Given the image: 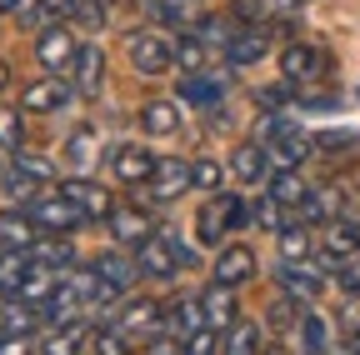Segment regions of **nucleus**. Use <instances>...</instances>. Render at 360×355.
Masks as SVG:
<instances>
[{"instance_id":"nucleus-1","label":"nucleus","mask_w":360,"mask_h":355,"mask_svg":"<svg viewBox=\"0 0 360 355\" xmlns=\"http://www.w3.org/2000/svg\"><path fill=\"white\" fill-rule=\"evenodd\" d=\"M250 226V205L240 200V195H231V191H215L205 205H200V215H195V235L205 240V245H225L231 240V231H245Z\"/></svg>"},{"instance_id":"nucleus-2","label":"nucleus","mask_w":360,"mask_h":355,"mask_svg":"<svg viewBox=\"0 0 360 355\" xmlns=\"http://www.w3.org/2000/svg\"><path fill=\"white\" fill-rule=\"evenodd\" d=\"M25 215H30V226L45 231V235H75L80 226H90V215L70 200V195H30L25 200Z\"/></svg>"},{"instance_id":"nucleus-3","label":"nucleus","mask_w":360,"mask_h":355,"mask_svg":"<svg viewBox=\"0 0 360 355\" xmlns=\"http://www.w3.org/2000/svg\"><path fill=\"white\" fill-rule=\"evenodd\" d=\"M135 265H141V276H150V280H175L186 265H195V255L170 235H150V240L135 245Z\"/></svg>"},{"instance_id":"nucleus-4","label":"nucleus","mask_w":360,"mask_h":355,"mask_svg":"<svg viewBox=\"0 0 360 355\" xmlns=\"http://www.w3.org/2000/svg\"><path fill=\"white\" fill-rule=\"evenodd\" d=\"M125 56L141 75H170L175 70V40L165 30H135L125 40Z\"/></svg>"},{"instance_id":"nucleus-5","label":"nucleus","mask_w":360,"mask_h":355,"mask_svg":"<svg viewBox=\"0 0 360 355\" xmlns=\"http://www.w3.org/2000/svg\"><path fill=\"white\" fill-rule=\"evenodd\" d=\"M35 60L45 65V75H70V60H75L70 20H51V25L35 30Z\"/></svg>"},{"instance_id":"nucleus-6","label":"nucleus","mask_w":360,"mask_h":355,"mask_svg":"<svg viewBox=\"0 0 360 355\" xmlns=\"http://www.w3.org/2000/svg\"><path fill=\"white\" fill-rule=\"evenodd\" d=\"M276 280H281V290L290 295V300H300V305H315L321 300V290H326V271L315 260H281V271H276Z\"/></svg>"},{"instance_id":"nucleus-7","label":"nucleus","mask_w":360,"mask_h":355,"mask_svg":"<svg viewBox=\"0 0 360 355\" xmlns=\"http://www.w3.org/2000/svg\"><path fill=\"white\" fill-rule=\"evenodd\" d=\"M326 51L321 46H305V40H290V46L281 51V75H285V85H315L326 75Z\"/></svg>"},{"instance_id":"nucleus-8","label":"nucleus","mask_w":360,"mask_h":355,"mask_svg":"<svg viewBox=\"0 0 360 355\" xmlns=\"http://www.w3.org/2000/svg\"><path fill=\"white\" fill-rule=\"evenodd\" d=\"M70 101H75V85H70L65 75H45V80H30V85H25L20 110H30V115H56V110H65Z\"/></svg>"},{"instance_id":"nucleus-9","label":"nucleus","mask_w":360,"mask_h":355,"mask_svg":"<svg viewBox=\"0 0 360 355\" xmlns=\"http://www.w3.org/2000/svg\"><path fill=\"white\" fill-rule=\"evenodd\" d=\"M265 141H270V146H265V160L276 165V170H300V160L310 155V136H300L290 120H285L281 130H270Z\"/></svg>"},{"instance_id":"nucleus-10","label":"nucleus","mask_w":360,"mask_h":355,"mask_svg":"<svg viewBox=\"0 0 360 355\" xmlns=\"http://www.w3.org/2000/svg\"><path fill=\"white\" fill-rule=\"evenodd\" d=\"M60 195H70L90 220H110V210H115V200H110V191L105 186H96V181H90V175H70V181H60Z\"/></svg>"},{"instance_id":"nucleus-11","label":"nucleus","mask_w":360,"mask_h":355,"mask_svg":"<svg viewBox=\"0 0 360 355\" xmlns=\"http://www.w3.org/2000/svg\"><path fill=\"white\" fill-rule=\"evenodd\" d=\"M70 85H75V96H101V85H105V51L101 46H75Z\"/></svg>"},{"instance_id":"nucleus-12","label":"nucleus","mask_w":360,"mask_h":355,"mask_svg":"<svg viewBox=\"0 0 360 355\" xmlns=\"http://www.w3.org/2000/svg\"><path fill=\"white\" fill-rule=\"evenodd\" d=\"M225 75H215V70H191L186 80H180V91H175V101L180 105H200V110H210V105H220L225 101Z\"/></svg>"},{"instance_id":"nucleus-13","label":"nucleus","mask_w":360,"mask_h":355,"mask_svg":"<svg viewBox=\"0 0 360 355\" xmlns=\"http://www.w3.org/2000/svg\"><path fill=\"white\" fill-rule=\"evenodd\" d=\"M150 170H155V155L146 146H115L110 150V175L120 186H146Z\"/></svg>"},{"instance_id":"nucleus-14","label":"nucleus","mask_w":360,"mask_h":355,"mask_svg":"<svg viewBox=\"0 0 360 355\" xmlns=\"http://www.w3.org/2000/svg\"><path fill=\"white\" fill-rule=\"evenodd\" d=\"M210 280L240 290L245 280H255V255H250L245 245H220V255H215V265H210Z\"/></svg>"},{"instance_id":"nucleus-15","label":"nucleus","mask_w":360,"mask_h":355,"mask_svg":"<svg viewBox=\"0 0 360 355\" xmlns=\"http://www.w3.org/2000/svg\"><path fill=\"white\" fill-rule=\"evenodd\" d=\"M200 316H205V325H210V330H231V325L240 321L236 285H220V280H210V290L200 295Z\"/></svg>"},{"instance_id":"nucleus-16","label":"nucleus","mask_w":360,"mask_h":355,"mask_svg":"<svg viewBox=\"0 0 360 355\" xmlns=\"http://www.w3.org/2000/svg\"><path fill=\"white\" fill-rule=\"evenodd\" d=\"M110 235H115V245H141V240L155 235V220L141 205H115L110 210Z\"/></svg>"},{"instance_id":"nucleus-17","label":"nucleus","mask_w":360,"mask_h":355,"mask_svg":"<svg viewBox=\"0 0 360 355\" xmlns=\"http://www.w3.org/2000/svg\"><path fill=\"white\" fill-rule=\"evenodd\" d=\"M191 191V160H155V170H150V195L155 200H180Z\"/></svg>"},{"instance_id":"nucleus-18","label":"nucleus","mask_w":360,"mask_h":355,"mask_svg":"<svg viewBox=\"0 0 360 355\" xmlns=\"http://www.w3.org/2000/svg\"><path fill=\"white\" fill-rule=\"evenodd\" d=\"M321 250L335 255V260L360 255V215H335V220H326V245H321Z\"/></svg>"},{"instance_id":"nucleus-19","label":"nucleus","mask_w":360,"mask_h":355,"mask_svg":"<svg viewBox=\"0 0 360 355\" xmlns=\"http://www.w3.org/2000/svg\"><path fill=\"white\" fill-rule=\"evenodd\" d=\"M335 215H340V191H330V186H310L305 200L295 205L300 226H326V220H335Z\"/></svg>"},{"instance_id":"nucleus-20","label":"nucleus","mask_w":360,"mask_h":355,"mask_svg":"<svg viewBox=\"0 0 360 355\" xmlns=\"http://www.w3.org/2000/svg\"><path fill=\"white\" fill-rule=\"evenodd\" d=\"M265 51H270L265 25H240V30L231 35V46H225V65H255Z\"/></svg>"},{"instance_id":"nucleus-21","label":"nucleus","mask_w":360,"mask_h":355,"mask_svg":"<svg viewBox=\"0 0 360 355\" xmlns=\"http://www.w3.org/2000/svg\"><path fill=\"white\" fill-rule=\"evenodd\" d=\"M96 276L125 295L135 280H141V265H135V255H125V250H105V255H96Z\"/></svg>"},{"instance_id":"nucleus-22","label":"nucleus","mask_w":360,"mask_h":355,"mask_svg":"<svg viewBox=\"0 0 360 355\" xmlns=\"http://www.w3.org/2000/svg\"><path fill=\"white\" fill-rule=\"evenodd\" d=\"M160 325H165L170 335H180V340H186L191 330H200V325H205V316H200V295H195V300L180 295V300L160 305Z\"/></svg>"},{"instance_id":"nucleus-23","label":"nucleus","mask_w":360,"mask_h":355,"mask_svg":"<svg viewBox=\"0 0 360 355\" xmlns=\"http://www.w3.org/2000/svg\"><path fill=\"white\" fill-rule=\"evenodd\" d=\"M236 30H240L236 15H195V25H191V35L200 40V46L205 51H220V56H225V46H231Z\"/></svg>"},{"instance_id":"nucleus-24","label":"nucleus","mask_w":360,"mask_h":355,"mask_svg":"<svg viewBox=\"0 0 360 355\" xmlns=\"http://www.w3.org/2000/svg\"><path fill=\"white\" fill-rule=\"evenodd\" d=\"M30 260L45 265V271H65V265H75V245H70V235H35Z\"/></svg>"},{"instance_id":"nucleus-25","label":"nucleus","mask_w":360,"mask_h":355,"mask_svg":"<svg viewBox=\"0 0 360 355\" xmlns=\"http://www.w3.org/2000/svg\"><path fill=\"white\" fill-rule=\"evenodd\" d=\"M295 335H300V350L305 355H330V321L326 316H315V310H300V321H295Z\"/></svg>"},{"instance_id":"nucleus-26","label":"nucleus","mask_w":360,"mask_h":355,"mask_svg":"<svg viewBox=\"0 0 360 355\" xmlns=\"http://www.w3.org/2000/svg\"><path fill=\"white\" fill-rule=\"evenodd\" d=\"M85 340H90V325H85V321H65V325H51L40 355H80Z\"/></svg>"},{"instance_id":"nucleus-27","label":"nucleus","mask_w":360,"mask_h":355,"mask_svg":"<svg viewBox=\"0 0 360 355\" xmlns=\"http://www.w3.org/2000/svg\"><path fill=\"white\" fill-rule=\"evenodd\" d=\"M115 325L125 335H141V330H160V300H125Z\"/></svg>"},{"instance_id":"nucleus-28","label":"nucleus","mask_w":360,"mask_h":355,"mask_svg":"<svg viewBox=\"0 0 360 355\" xmlns=\"http://www.w3.org/2000/svg\"><path fill=\"white\" fill-rule=\"evenodd\" d=\"M141 125H146V136H175L180 130V101H146Z\"/></svg>"},{"instance_id":"nucleus-29","label":"nucleus","mask_w":360,"mask_h":355,"mask_svg":"<svg viewBox=\"0 0 360 355\" xmlns=\"http://www.w3.org/2000/svg\"><path fill=\"white\" fill-rule=\"evenodd\" d=\"M231 170H236V181H245V186L265 181V170H270V160H265V146H260V141H250V146H236V155H231Z\"/></svg>"},{"instance_id":"nucleus-30","label":"nucleus","mask_w":360,"mask_h":355,"mask_svg":"<svg viewBox=\"0 0 360 355\" xmlns=\"http://www.w3.org/2000/svg\"><path fill=\"white\" fill-rule=\"evenodd\" d=\"M260 325L255 321H236L231 330H220V355H260Z\"/></svg>"},{"instance_id":"nucleus-31","label":"nucleus","mask_w":360,"mask_h":355,"mask_svg":"<svg viewBox=\"0 0 360 355\" xmlns=\"http://www.w3.org/2000/svg\"><path fill=\"white\" fill-rule=\"evenodd\" d=\"M146 11H150L155 25H180V30L195 25V0H150Z\"/></svg>"},{"instance_id":"nucleus-32","label":"nucleus","mask_w":360,"mask_h":355,"mask_svg":"<svg viewBox=\"0 0 360 355\" xmlns=\"http://www.w3.org/2000/svg\"><path fill=\"white\" fill-rule=\"evenodd\" d=\"M35 325H40V310H35V305H25L20 295L0 305V330H15V335H35Z\"/></svg>"},{"instance_id":"nucleus-33","label":"nucleus","mask_w":360,"mask_h":355,"mask_svg":"<svg viewBox=\"0 0 360 355\" xmlns=\"http://www.w3.org/2000/svg\"><path fill=\"white\" fill-rule=\"evenodd\" d=\"M30 250H0V290H6V295H15L20 290V280L30 276Z\"/></svg>"},{"instance_id":"nucleus-34","label":"nucleus","mask_w":360,"mask_h":355,"mask_svg":"<svg viewBox=\"0 0 360 355\" xmlns=\"http://www.w3.org/2000/svg\"><path fill=\"white\" fill-rule=\"evenodd\" d=\"M105 20H110V0H70V25H80V30H105Z\"/></svg>"},{"instance_id":"nucleus-35","label":"nucleus","mask_w":360,"mask_h":355,"mask_svg":"<svg viewBox=\"0 0 360 355\" xmlns=\"http://www.w3.org/2000/svg\"><path fill=\"white\" fill-rule=\"evenodd\" d=\"M96 146H101V141H96V130H90V125H80V130H75V136L65 141V155H70V165H75L80 175H85L90 165H96V155H101Z\"/></svg>"},{"instance_id":"nucleus-36","label":"nucleus","mask_w":360,"mask_h":355,"mask_svg":"<svg viewBox=\"0 0 360 355\" xmlns=\"http://www.w3.org/2000/svg\"><path fill=\"white\" fill-rule=\"evenodd\" d=\"M305 181H300V170H276V175H270V195H276L285 210H295L300 200H305Z\"/></svg>"},{"instance_id":"nucleus-37","label":"nucleus","mask_w":360,"mask_h":355,"mask_svg":"<svg viewBox=\"0 0 360 355\" xmlns=\"http://www.w3.org/2000/svg\"><path fill=\"white\" fill-rule=\"evenodd\" d=\"M276 235H281V260H310V226L285 220Z\"/></svg>"},{"instance_id":"nucleus-38","label":"nucleus","mask_w":360,"mask_h":355,"mask_svg":"<svg viewBox=\"0 0 360 355\" xmlns=\"http://www.w3.org/2000/svg\"><path fill=\"white\" fill-rule=\"evenodd\" d=\"M30 240H35L30 215H0V245L6 250H30Z\"/></svg>"},{"instance_id":"nucleus-39","label":"nucleus","mask_w":360,"mask_h":355,"mask_svg":"<svg viewBox=\"0 0 360 355\" xmlns=\"http://www.w3.org/2000/svg\"><path fill=\"white\" fill-rule=\"evenodd\" d=\"M51 276H56V271H45V265H30V276L20 280V290H15V295H20L25 305H40L45 295L56 290V280H51Z\"/></svg>"},{"instance_id":"nucleus-40","label":"nucleus","mask_w":360,"mask_h":355,"mask_svg":"<svg viewBox=\"0 0 360 355\" xmlns=\"http://www.w3.org/2000/svg\"><path fill=\"white\" fill-rule=\"evenodd\" d=\"M250 220H255L260 231H281V226H285V205H281L276 195L265 191V195H260V200L250 205Z\"/></svg>"},{"instance_id":"nucleus-41","label":"nucleus","mask_w":360,"mask_h":355,"mask_svg":"<svg viewBox=\"0 0 360 355\" xmlns=\"http://www.w3.org/2000/svg\"><path fill=\"white\" fill-rule=\"evenodd\" d=\"M205 56H210V51L200 46L191 30H186V40H175V70H186V75H191V70H205Z\"/></svg>"},{"instance_id":"nucleus-42","label":"nucleus","mask_w":360,"mask_h":355,"mask_svg":"<svg viewBox=\"0 0 360 355\" xmlns=\"http://www.w3.org/2000/svg\"><path fill=\"white\" fill-rule=\"evenodd\" d=\"M220 181H225V170H220L215 160H195V165H191V186H195V191L215 195V191H220Z\"/></svg>"},{"instance_id":"nucleus-43","label":"nucleus","mask_w":360,"mask_h":355,"mask_svg":"<svg viewBox=\"0 0 360 355\" xmlns=\"http://www.w3.org/2000/svg\"><path fill=\"white\" fill-rule=\"evenodd\" d=\"M20 141H25V125H20V110H11V105H0V146H6V150H20Z\"/></svg>"},{"instance_id":"nucleus-44","label":"nucleus","mask_w":360,"mask_h":355,"mask_svg":"<svg viewBox=\"0 0 360 355\" xmlns=\"http://www.w3.org/2000/svg\"><path fill=\"white\" fill-rule=\"evenodd\" d=\"M11 155H15L11 165H15L20 175H30V181H51V175H56V165L45 160V155H25V150H11Z\"/></svg>"},{"instance_id":"nucleus-45","label":"nucleus","mask_w":360,"mask_h":355,"mask_svg":"<svg viewBox=\"0 0 360 355\" xmlns=\"http://www.w3.org/2000/svg\"><path fill=\"white\" fill-rule=\"evenodd\" d=\"M90 345H96V355H130V335L120 330V325H110V330H101L96 340H90Z\"/></svg>"},{"instance_id":"nucleus-46","label":"nucleus","mask_w":360,"mask_h":355,"mask_svg":"<svg viewBox=\"0 0 360 355\" xmlns=\"http://www.w3.org/2000/svg\"><path fill=\"white\" fill-rule=\"evenodd\" d=\"M186 355H220V330H210V325L191 330L186 335Z\"/></svg>"},{"instance_id":"nucleus-47","label":"nucleus","mask_w":360,"mask_h":355,"mask_svg":"<svg viewBox=\"0 0 360 355\" xmlns=\"http://www.w3.org/2000/svg\"><path fill=\"white\" fill-rule=\"evenodd\" d=\"M295 321H300V300H290V295L281 290V300L270 305V325H276V330H290Z\"/></svg>"},{"instance_id":"nucleus-48","label":"nucleus","mask_w":360,"mask_h":355,"mask_svg":"<svg viewBox=\"0 0 360 355\" xmlns=\"http://www.w3.org/2000/svg\"><path fill=\"white\" fill-rule=\"evenodd\" d=\"M231 15H236L240 25H260V20L270 15V0H236V6H231Z\"/></svg>"},{"instance_id":"nucleus-49","label":"nucleus","mask_w":360,"mask_h":355,"mask_svg":"<svg viewBox=\"0 0 360 355\" xmlns=\"http://www.w3.org/2000/svg\"><path fill=\"white\" fill-rule=\"evenodd\" d=\"M330 280H340V285H345V295H360V255H350V260H340Z\"/></svg>"},{"instance_id":"nucleus-50","label":"nucleus","mask_w":360,"mask_h":355,"mask_svg":"<svg viewBox=\"0 0 360 355\" xmlns=\"http://www.w3.org/2000/svg\"><path fill=\"white\" fill-rule=\"evenodd\" d=\"M30 335H15V330H0V355H30Z\"/></svg>"},{"instance_id":"nucleus-51","label":"nucleus","mask_w":360,"mask_h":355,"mask_svg":"<svg viewBox=\"0 0 360 355\" xmlns=\"http://www.w3.org/2000/svg\"><path fill=\"white\" fill-rule=\"evenodd\" d=\"M35 6H40L45 25H51V20H70V0H35Z\"/></svg>"},{"instance_id":"nucleus-52","label":"nucleus","mask_w":360,"mask_h":355,"mask_svg":"<svg viewBox=\"0 0 360 355\" xmlns=\"http://www.w3.org/2000/svg\"><path fill=\"white\" fill-rule=\"evenodd\" d=\"M310 146H321V150H350V146H355V136H350V130H330V136L310 141Z\"/></svg>"},{"instance_id":"nucleus-53","label":"nucleus","mask_w":360,"mask_h":355,"mask_svg":"<svg viewBox=\"0 0 360 355\" xmlns=\"http://www.w3.org/2000/svg\"><path fill=\"white\" fill-rule=\"evenodd\" d=\"M146 355H186V340H180V335H160V340H150Z\"/></svg>"},{"instance_id":"nucleus-54","label":"nucleus","mask_w":360,"mask_h":355,"mask_svg":"<svg viewBox=\"0 0 360 355\" xmlns=\"http://www.w3.org/2000/svg\"><path fill=\"white\" fill-rule=\"evenodd\" d=\"M345 330H350V335H360V295H350V300H345Z\"/></svg>"},{"instance_id":"nucleus-55","label":"nucleus","mask_w":360,"mask_h":355,"mask_svg":"<svg viewBox=\"0 0 360 355\" xmlns=\"http://www.w3.org/2000/svg\"><path fill=\"white\" fill-rule=\"evenodd\" d=\"M255 101H260V110H281V101H285V91H260Z\"/></svg>"},{"instance_id":"nucleus-56","label":"nucleus","mask_w":360,"mask_h":355,"mask_svg":"<svg viewBox=\"0 0 360 355\" xmlns=\"http://www.w3.org/2000/svg\"><path fill=\"white\" fill-rule=\"evenodd\" d=\"M6 85H11V65H6V60H0V91H6Z\"/></svg>"},{"instance_id":"nucleus-57","label":"nucleus","mask_w":360,"mask_h":355,"mask_svg":"<svg viewBox=\"0 0 360 355\" xmlns=\"http://www.w3.org/2000/svg\"><path fill=\"white\" fill-rule=\"evenodd\" d=\"M15 6H20V0H0V15H15Z\"/></svg>"},{"instance_id":"nucleus-58","label":"nucleus","mask_w":360,"mask_h":355,"mask_svg":"<svg viewBox=\"0 0 360 355\" xmlns=\"http://www.w3.org/2000/svg\"><path fill=\"white\" fill-rule=\"evenodd\" d=\"M265 355H285V350H281V345H270V350H265Z\"/></svg>"},{"instance_id":"nucleus-59","label":"nucleus","mask_w":360,"mask_h":355,"mask_svg":"<svg viewBox=\"0 0 360 355\" xmlns=\"http://www.w3.org/2000/svg\"><path fill=\"white\" fill-rule=\"evenodd\" d=\"M330 355H355V350H330Z\"/></svg>"},{"instance_id":"nucleus-60","label":"nucleus","mask_w":360,"mask_h":355,"mask_svg":"<svg viewBox=\"0 0 360 355\" xmlns=\"http://www.w3.org/2000/svg\"><path fill=\"white\" fill-rule=\"evenodd\" d=\"M0 155H6V146H0Z\"/></svg>"},{"instance_id":"nucleus-61","label":"nucleus","mask_w":360,"mask_h":355,"mask_svg":"<svg viewBox=\"0 0 360 355\" xmlns=\"http://www.w3.org/2000/svg\"><path fill=\"white\" fill-rule=\"evenodd\" d=\"M110 6H115V0H110Z\"/></svg>"},{"instance_id":"nucleus-62","label":"nucleus","mask_w":360,"mask_h":355,"mask_svg":"<svg viewBox=\"0 0 360 355\" xmlns=\"http://www.w3.org/2000/svg\"><path fill=\"white\" fill-rule=\"evenodd\" d=\"M0 250H6V245H0Z\"/></svg>"}]
</instances>
